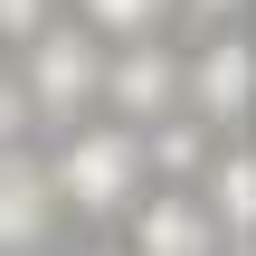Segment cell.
Wrapping results in <instances>:
<instances>
[{"label": "cell", "mask_w": 256, "mask_h": 256, "mask_svg": "<svg viewBox=\"0 0 256 256\" xmlns=\"http://www.w3.org/2000/svg\"><path fill=\"white\" fill-rule=\"evenodd\" d=\"M48 171H57V200H66L76 238H124L133 200L152 190V142H142V124H124V114L95 104V114H76V124L48 133Z\"/></svg>", "instance_id": "cell-1"}, {"label": "cell", "mask_w": 256, "mask_h": 256, "mask_svg": "<svg viewBox=\"0 0 256 256\" xmlns=\"http://www.w3.org/2000/svg\"><path fill=\"white\" fill-rule=\"evenodd\" d=\"M10 57H19V76H28V95H38V124H48V133L104 104V57H114V38L86 28L76 10H57V19H48L28 48H10Z\"/></svg>", "instance_id": "cell-2"}, {"label": "cell", "mask_w": 256, "mask_h": 256, "mask_svg": "<svg viewBox=\"0 0 256 256\" xmlns=\"http://www.w3.org/2000/svg\"><path fill=\"white\" fill-rule=\"evenodd\" d=\"M190 114L209 133H256V19L190 38Z\"/></svg>", "instance_id": "cell-3"}, {"label": "cell", "mask_w": 256, "mask_h": 256, "mask_svg": "<svg viewBox=\"0 0 256 256\" xmlns=\"http://www.w3.org/2000/svg\"><path fill=\"white\" fill-rule=\"evenodd\" d=\"M180 104H190V48H171L162 28L152 38H114V57H104V114H124V124L152 133Z\"/></svg>", "instance_id": "cell-4"}, {"label": "cell", "mask_w": 256, "mask_h": 256, "mask_svg": "<svg viewBox=\"0 0 256 256\" xmlns=\"http://www.w3.org/2000/svg\"><path fill=\"white\" fill-rule=\"evenodd\" d=\"M66 238V200L48 171V142H0V256L10 247H57Z\"/></svg>", "instance_id": "cell-5"}, {"label": "cell", "mask_w": 256, "mask_h": 256, "mask_svg": "<svg viewBox=\"0 0 256 256\" xmlns=\"http://www.w3.org/2000/svg\"><path fill=\"white\" fill-rule=\"evenodd\" d=\"M124 247H142V256H209V247H228V238H218L200 180H152L133 200V218H124Z\"/></svg>", "instance_id": "cell-6"}, {"label": "cell", "mask_w": 256, "mask_h": 256, "mask_svg": "<svg viewBox=\"0 0 256 256\" xmlns=\"http://www.w3.org/2000/svg\"><path fill=\"white\" fill-rule=\"evenodd\" d=\"M86 28H104V38H152V28H171L180 19V0H66Z\"/></svg>", "instance_id": "cell-7"}, {"label": "cell", "mask_w": 256, "mask_h": 256, "mask_svg": "<svg viewBox=\"0 0 256 256\" xmlns=\"http://www.w3.org/2000/svg\"><path fill=\"white\" fill-rule=\"evenodd\" d=\"M48 124H38V95H28V76H19V57L0 48V142H38Z\"/></svg>", "instance_id": "cell-8"}, {"label": "cell", "mask_w": 256, "mask_h": 256, "mask_svg": "<svg viewBox=\"0 0 256 256\" xmlns=\"http://www.w3.org/2000/svg\"><path fill=\"white\" fill-rule=\"evenodd\" d=\"M57 10H66V0H0V48H28Z\"/></svg>", "instance_id": "cell-9"}, {"label": "cell", "mask_w": 256, "mask_h": 256, "mask_svg": "<svg viewBox=\"0 0 256 256\" xmlns=\"http://www.w3.org/2000/svg\"><path fill=\"white\" fill-rule=\"evenodd\" d=\"M180 19L190 28H238V19H256V0H180Z\"/></svg>", "instance_id": "cell-10"}]
</instances>
